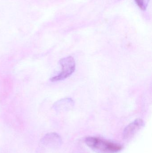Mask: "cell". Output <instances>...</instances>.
I'll return each mask as SVG.
<instances>
[{
  "instance_id": "1",
  "label": "cell",
  "mask_w": 152,
  "mask_h": 153,
  "mask_svg": "<svg viewBox=\"0 0 152 153\" xmlns=\"http://www.w3.org/2000/svg\"><path fill=\"white\" fill-rule=\"evenodd\" d=\"M85 143L91 149L98 153H116L122 148L120 145L97 137H87L86 138Z\"/></svg>"
},
{
  "instance_id": "2",
  "label": "cell",
  "mask_w": 152,
  "mask_h": 153,
  "mask_svg": "<svg viewBox=\"0 0 152 153\" xmlns=\"http://www.w3.org/2000/svg\"><path fill=\"white\" fill-rule=\"evenodd\" d=\"M59 62L61 66V71L58 75L51 78V82H58L64 80L70 76L76 70V62L72 56H68L62 58Z\"/></svg>"
},
{
  "instance_id": "3",
  "label": "cell",
  "mask_w": 152,
  "mask_h": 153,
  "mask_svg": "<svg viewBox=\"0 0 152 153\" xmlns=\"http://www.w3.org/2000/svg\"><path fill=\"white\" fill-rule=\"evenodd\" d=\"M144 126V122L142 119H137L125 128L123 131V139L125 140L131 139Z\"/></svg>"
},
{
  "instance_id": "4",
  "label": "cell",
  "mask_w": 152,
  "mask_h": 153,
  "mask_svg": "<svg viewBox=\"0 0 152 153\" xmlns=\"http://www.w3.org/2000/svg\"><path fill=\"white\" fill-rule=\"evenodd\" d=\"M43 144L47 146L55 147L59 146L62 143V139L59 135L55 133L46 134L42 139Z\"/></svg>"
},
{
  "instance_id": "5",
  "label": "cell",
  "mask_w": 152,
  "mask_h": 153,
  "mask_svg": "<svg viewBox=\"0 0 152 153\" xmlns=\"http://www.w3.org/2000/svg\"><path fill=\"white\" fill-rule=\"evenodd\" d=\"M73 106V101L70 98H65L57 102L54 105L55 108H68Z\"/></svg>"
},
{
  "instance_id": "6",
  "label": "cell",
  "mask_w": 152,
  "mask_h": 153,
  "mask_svg": "<svg viewBox=\"0 0 152 153\" xmlns=\"http://www.w3.org/2000/svg\"><path fill=\"white\" fill-rule=\"evenodd\" d=\"M150 1V0H135L139 8L143 10H145L147 9Z\"/></svg>"
}]
</instances>
